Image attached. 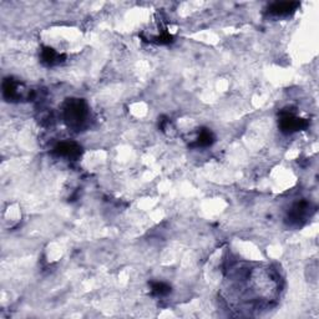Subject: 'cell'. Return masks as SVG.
I'll return each mask as SVG.
<instances>
[{"label": "cell", "instance_id": "cell-1", "mask_svg": "<svg viewBox=\"0 0 319 319\" xmlns=\"http://www.w3.org/2000/svg\"><path fill=\"white\" fill-rule=\"evenodd\" d=\"M64 113H65L66 122L70 126L80 127L86 121L87 106L82 100H69L64 109Z\"/></svg>", "mask_w": 319, "mask_h": 319}, {"label": "cell", "instance_id": "cell-2", "mask_svg": "<svg viewBox=\"0 0 319 319\" xmlns=\"http://www.w3.org/2000/svg\"><path fill=\"white\" fill-rule=\"evenodd\" d=\"M308 122L305 120L297 118L294 114L292 113H283L279 120V126H281L282 131L287 132V134H292V132L299 131V130L305 129Z\"/></svg>", "mask_w": 319, "mask_h": 319}, {"label": "cell", "instance_id": "cell-3", "mask_svg": "<svg viewBox=\"0 0 319 319\" xmlns=\"http://www.w3.org/2000/svg\"><path fill=\"white\" fill-rule=\"evenodd\" d=\"M80 146L75 142H61L54 148V152L58 156L68 158H76L80 155Z\"/></svg>", "mask_w": 319, "mask_h": 319}, {"label": "cell", "instance_id": "cell-4", "mask_svg": "<svg viewBox=\"0 0 319 319\" xmlns=\"http://www.w3.org/2000/svg\"><path fill=\"white\" fill-rule=\"evenodd\" d=\"M297 7H298V3H275V4L271 5L268 12L272 15H276V17H286V15H289L291 13H293L297 9Z\"/></svg>", "mask_w": 319, "mask_h": 319}, {"label": "cell", "instance_id": "cell-5", "mask_svg": "<svg viewBox=\"0 0 319 319\" xmlns=\"http://www.w3.org/2000/svg\"><path fill=\"white\" fill-rule=\"evenodd\" d=\"M308 209H309V204L305 201H300L298 203L294 204L291 214H289V220H291V222L299 223L300 221H303V219L307 216Z\"/></svg>", "mask_w": 319, "mask_h": 319}, {"label": "cell", "instance_id": "cell-6", "mask_svg": "<svg viewBox=\"0 0 319 319\" xmlns=\"http://www.w3.org/2000/svg\"><path fill=\"white\" fill-rule=\"evenodd\" d=\"M61 59V55L59 52L55 51L51 47H44L41 52V60L42 63H45L46 65H55V64H59Z\"/></svg>", "mask_w": 319, "mask_h": 319}, {"label": "cell", "instance_id": "cell-7", "mask_svg": "<svg viewBox=\"0 0 319 319\" xmlns=\"http://www.w3.org/2000/svg\"><path fill=\"white\" fill-rule=\"evenodd\" d=\"M214 140V135H212L211 131H208V130H202V131L199 132L195 146H198V147H207V146L212 145Z\"/></svg>", "mask_w": 319, "mask_h": 319}, {"label": "cell", "instance_id": "cell-8", "mask_svg": "<svg viewBox=\"0 0 319 319\" xmlns=\"http://www.w3.org/2000/svg\"><path fill=\"white\" fill-rule=\"evenodd\" d=\"M151 291H152L155 296L164 297L171 292V287L169 284L164 283V282H156V283H152V286H151Z\"/></svg>", "mask_w": 319, "mask_h": 319}]
</instances>
